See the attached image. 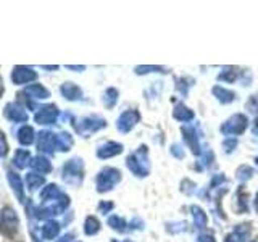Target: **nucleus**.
I'll use <instances>...</instances> for the list:
<instances>
[{
  "label": "nucleus",
  "instance_id": "obj_1",
  "mask_svg": "<svg viewBox=\"0 0 258 242\" xmlns=\"http://www.w3.org/2000/svg\"><path fill=\"white\" fill-rule=\"evenodd\" d=\"M18 215L12 208V207H5L2 210V215H0V229L8 237H13L16 231H18Z\"/></svg>",
  "mask_w": 258,
  "mask_h": 242
},
{
  "label": "nucleus",
  "instance_id": "obj_2",
  "mask_svg": "<svg viewBox=\"0 0 258 242\" xmlns=\"http://www.w3.org/2000/svg\"><path fill=\"white\" fill-rule=\"evenodd\" d=\"M145 155H147V147H142L137 150L134 155H129L127 157V168L131 169V171L136 174V176H147L149 173V168H147V163H144L145 161Z\"/></svg>",
  "mask_w": 258,
  "mask_h": 242
},
{
  "label": "nucleus",
  "instance_id": "obj_3",
  "mask_svg": "<svg viewBox=\"0 0 258 242\" xmlns=\"http://www.w3.org/2000/svg\"><path fill=\"white\" fill-rule=\"evenodd\" d=\"M121 179V173L115 168H105L100 171V174L97 176V189L100 192L110 191L113 186L118 184Z\"/></svg>",
  "mask_w": 258,
  "mask_h": 242
},
{
  "label": "nucleus",
  "instance_id": "obj_4",
  "mask_svg": "<svg viewBox=\"0 0 258 242\" xmlns=\"http://www.w3.org/2000/svg\"><path fill=\"white\" fill-rule=\"evenodd\" d=\"M63 179L73 184H79L83 181V161L70 160L63 168Z\"/></svg>",
  "mask_w": 258,
  "mask_h": 242
},
{
  "label": "nucleus",
  "instance_id": "obj_5",
  "mask_svg": "<svg viewBox=\"0 0 258 242\" xmlns=\"http://www.w3.org/2000/svg\"><path fill=\"white\" fill-rule=\"evenodd\" d=\"M247 116L245 115H234L231 116L226 123L221 126V133L223 134H242L247 129Z\"/></svg>",
  "mask_w": 258,
  "mask_h": 242
},
{
  "label": "nucleus",
  "instance_id": "obj_6",
  "mask_svg": "<svg viewBox=\"0 0 258 242\" xmlns=\"http://www.w3.org/2000/svg\"><path fill=\"white\" fill-rule=\"evenodd\" d=\"M139 119H141L139 111L127 110V111H124L123 115L119 116L118 123H116V128L119 129L121 133H129L137 123H139Z\"/></svg>",
  "mask_w": 258,
  "mask_h": 242
},
{
  "label": "nucleus",
  "instance_id": "obj_7",
  "mask_svg": "<svg viewBox=\"0 0 258 242\" xmlns=\"http://www.w3.org/2000/svg\"><path fill=\"white\" fill-rule=\"evenodd\" d=\"M37 147L40 152L45 153H53L58 149V136H55L48 131H42L39 134V141H37Z\"/></svg>",
  "mask_w": 258,
  "mask_h": 242
},
{
  "label": "nucleus",
  "instance_id": "obj_8",
  "mask_svg": "<svg viewBox=\"0 0 258 242\" xmlns=\"http://www.w3.org/2000/svg\"><path fill=\"white\" fill-rule=\"evenodd\" d=\"M58 118V108L55 105H45L36 113V121L39 125H52Z\"/></svg>",
  "mask_w": 258,
  "mask_h": 242
},
{
  "label": "nucleus",
  "instance_id": "obj_9",
  "mask_svg": "<svg viewBox=\"0 0 258 242\" xmlns=\"http://www.w3.org/2000/svg\"><path fill=\"white\" fill-rule=\"evenodd\" d=\"M36 78H37L36 73L26 67H16L12 73V81L15 84H28Z\"/></svg>",
  "mask_w": 258,
  "mask_h": 242
},
{
  "label": "nucleus",
  "instance_id": "obj_10",
  "mask_svg": "<svg viewBox=\"0 0 258 242\" xmlns=\"http://www.w3.org/2000/svg\"><path fill=\"white\" fill-rule=\"evenodd\" d=\"M105 119L102 118H84L83 121H81V125L76 126L78 131L81 134H91V133H95L99 131V129L105 128Z\"/></svg>",
  "mask_w": 258,
  "mask_h": 242
},
{
  "label": "nucleus",
  "instance_id": "obj_11",
  "mask_svg": "<svg viewBox=\"0 0 258 242\" xmlns=\"http://www.w3.org/2000/svg\"><path fill=\"white\" fill-rule=\"evenodd\" d=\"M5 116L12 121H16V123H24V121H28L26 110L18 103H8L5 107Z\"/></svg>",
  "mask_w": 258,
  "mask_h": 242
},
{
  "label": "nucleus",
  "instance_id": "obj_12",
  "mask_svg": "<svg viewBox=\"0 0 258 242\" xmlns=\"http://www.w3.org/2000/svg\"><path fill=\"white\" fill-rule=\"evenodd\" d=\"M250 231H252V228H250V224H239L236 229H234L231 234H228L224 239V242H245V239L250 236Z\"/></svg>",
  "mask_w": 258,
  "mask_h": 242
},
{
  "label": "nucleus",
  "instance_id": "obj_13",
  "mask_svg": "<svg viewBox=\"0 0 258 242\" xmlns=\"http://www.w3.org/2000/svg\"><path fill=\"white\" fill-rule=\"evenodd\" d=\"M123 152V145L121 144H116V142H107L99 147V150H97V155H99V158H111L118 155V153Z\"/></svg>",
  "mask_w": 258,
  "mask_h": 242
},
{
  "label": "nucleus",
  "instance_id": "obj_14",
  "mask_svg": "<svg viewBox=\"0 0 258 242\" xmlns=\"http://www.w3.org/2000/svg\"><path fill=\"white\" fill-rule=\"evenodd\" d=\"M182 134H184L185 142H187V145L192 149V153L199 155V153H200V145H199L196 129H194V128H182Z\"/></svg>",
  "mask_w": 258,
  "mask_h": 242
},
{
  "label": "nucleus",
  "instance_id": "obj_15",
  "mask_svg": "<svg viewBox=\"0 0 258 242\" xmlns=\"http://www.w3.org/2000/svg\"><path fill=\"white\" fill-rule=\"evenodd\" d=\"M23 94L31 97V99H47L48 97V91L40 84H32V86L26 87Z\"/></svg>",
  "mask_w": 258,
  "mask_h": 242
},
{
  "label": "nucleus",
  "instance_id": "obj_16",
  "mask_svg": "<svg viewBox=\"0 0 258 242\" xmlns=\"http://www.w3.org/2000/svg\"><path fill=\"white\" fill-rule=\"evenodd\" d=\"M213 95L221 103H231L234 99H236V94H234L232 91H228V89L221 87V86H215L213 87Z\"/></svg>",
  "mask_w": 258,
  "mask_h": 242
},
{
  "label": "nucleus",
  "instance_id": "obj_17",
  "mask_svg": "<svg viewBox=\"0 0 258 242\" xmlns=\"http://www.w3.org/2000/svg\"><path fill=\"white\" fill-rule=\"evenodd\" d=\"M61 94L67 97L68 100H76V99H79L81 95H83L81 89L76 84H73V83H64L61 86Z\"/></svg>",
  "mask_w": 258,
  "mask_h": 242
},
{
  "label": "nucleus",
  "instance_id": "obj_18",
  "mask_svg": "<svg viewBox=\"0 0 258 242\" xmlns=\"http://www.w3.org/2000/svg\"><path fill=\"white\" fill-rule=\"evenodd\" d=\"M173 115H174L176 119H179V121H184V123H187V121H190V119L194 118V111L189 110L187 107H184L182 103H177L176 107H174Z\"/></svg>",
  "mask_w": 258,
  "mask_h": 242
},
{
  "label": "nucleus",
  "instance_id": "obj_19",
  "mask_svg": "<svg viewBox=\"0 0 258 242\" xmlns=\"http://www.w3.org/2000/svg\"><path fill=\"white\" fill-rule=\"evenodd\" d=\"M42 237L44 239H53L58 236V232H60V224L58 223H55V221H47L44 226H42Z\"/></svg>",
  "mask_w": 258,
  "mask_h": 242
},
{
  "label": "nucleus",
  "instance_id": "obj_20",
  "mask_svg": "<svg viewBox=\"0 0 258 242\" xmlns=\"http://www.w3.org/2000/svg\"><path fill=\"white\" fill-rule=\"evenodd\" d=\"M31 166L39 173H48L52 169L50 161H48L47 158H44V157H36L34 160L31 161Z\"/></svg>",
  "mask_w": 258,
  "mask_h": 242
},
{
  "label": "nucleus",
  "instance_id": "obj_21",
  "mask_svg": "<svg viewBox=\"0 0 258 242\" xmlns=\"http://www.w3.org/2000/svg\"><path fill=\"white\" fill-rule=\"evenodd\" d=\"M192 215H194V221H196V226L197 228H205L207 223H208V218H207V213L202 210L200 207H192Z\"/></svg>",
  "mask_w": 258,
  "mask_h": 242
},
{
  "label": "nucleus",
  "instance_id": "obj_22",
  "mask_svg": "<svg viewBox=\"0 0 258 242\" xmlns=\"http://www.w3.org/2000/svg\"><path fill=\"white\" fill-rule=\"evenodd\" d=\"M18 141L23 145H29L32 141H34V131H32L31 126H23L18 131Z\"/></svg>",
  "mask_w": 258,
  "mask_h": 242
},
{
  "label": "nucleus",
  "instance_id": "obj_23",
  "mask_svg": "<svg viewBox=\"0 0 258 242\" xmlns=\"http://www.w3.org/2000/svg\"><path fill=\"white\" fill-rule=\"evenodd\" d=\"M100 229V223L99 220H97L95 216H87V220L84 223V231L86 234H89V236H94V234H97Z\"/></svg>",
  "mask_w": 258,
  "mask_h": 242
},
{
  "label": "nucleus",
  "instance_id": "obj_24",
  "mask_svg": "<svg viewBox=\"0 0 258 242\" xmlns=\"http://www.w3.org/2000/svg\"><path fill=\"white\" fill-rule=\"evenodd\" d=\"M28 163H29V152L24 150V149L16 150V153H15V165L18 166V168H24Z\"/></svg>",
  "mask_w": 258,
  "mask_h": 242
},
{
  "label": "nucleus",
  "instance_id": "obj_25",
  "mask_svg": "<svg viewBox=\"0 0 258 242\" xmlns=\"http://www.w3.org/2000/svg\"><path fill=\"white\" fill-rule=\"evenodd\" d=\"M26 184H28V188H29L31 191H34V189L39 188V186H42V184H44V177H42V176H39L37 173H29V174L26 176Z\"/></svg>",
  "mask_w": 258,
  "mask_h": 242
},
{
  "label": "nucleus",
  "instance_id": "obj_26",
  "mask_svg": "<svg viewBox=\"0 0 258 242\" xmlns=\"http://www.w3.org/2000/svg\"><path fill=\"white\" fill-rule=\"evenodd\" d=\"M108 224L115 231H119V232H124L126 231V221L123 220V218L116 216V215H113V216L108 218Z\"/></svg>",
  "mask_w": 258,
  "mask_h": 242
},
{
  "label": "nucleus",
  "instance_id": "obj_27",
  "mask_svg": "<svg viewBox=\"0 0 258 242\" xmlns=\"http://www.w3.org/2000/svg\"><path fill=\"white\" fill-rule=\"evenodd\" d=\"M73 145V137L68 133H61L58 134V150H70Z\"/></svg>",
  "mask_w": 258,
  "mask_h": 242
},
{
  "label": "nucleus",
  "instance_id": "obj_28",
  "mask_svg": "<svg viewBox=\"0 0 258 242\" xmlns=\"http://www.w3.org/2000/svg\"><path fill=\"white\" fill-rule=\"evenodd\" d=\"M116 100H118V91H116V89L110 87L108 91L105 92V105H107V108L115 107Z\"/></svg>",
  "mask_w": 258,
  "mask_h": 242
},
{
  "label": "nucleus",
  "instance_id": "obj_29",
  "mask_svg": "<svg viewBox=\"0 0 258 242\" xmlns=\"http://www.w3.org/2000/svg\"><path fill=\"white\" fill-rule=\"evenodd\" d=\"M8 179H10V184L15 188L16 194H18V196L21 197L23 196V183L20 179V176L16 174V173H10V174H8Z\"/></svg>",
  "mask_w": 258,
  "mask_h": 242
},
{
  "label": "nucleus",
  "instance_id": "obj_30",
  "mask_svg": "<svg viewBox=\"0 0 258 242\" xmlns=\"http://www.w3.org/2000/svg\"><path fill=\"white\" fill-rule=\"evenodd\" d=\"M237 78V73L234 68H229V70H226L223 73H220V76H218V79H223V81H228V83H232L234 79Z\"/></svg>",
  "mask_w": 258,
  "mask_h": 242
},
{
  "label": "nucleus",
  "instance_id": "obj_31",
  "mask_svg": "<svg viewBox=\"0 0 258 242\" xmlns=\"http://www.w3.org/2000/svg\"><path fill=\"white\" fill-rule=\"evenodd\" d=\"M252 174H253V169L248 168V166H240L237 169V177H239V179H242V181L248 179V177L252 176Z\"/></svg>",
  "mask_w": 258,
  "mask_h": 242
},
{
  "label": "nucleus",
  "instance_id": "obj_32",
  "mask_svg": "<svg viewBox=\"0 0 258 242\" xmlns=\"http://www.w3.org/2000/svg\"><path fill=\"white\" fill-rule=\"evenodd\" d=\"M152 71L166 73L163 67H137V68H136V73H137V75H145V73H152Z\"/></svg>",
  "mask_w": 258,
  "mask_h": 242
},
{
  "label": "nucleus",
  "instance_id": "obj_33",
  "mask_svg": "<svg viewBox=\"0 0 258 242\" xmlns=\"http://www.w3.org/2000/svg\"><path fill=\"white\" fill-rule=\"evenodd\" d=\"M7 152H8V144H7V141H5L4 133L0 131V157L7 155Z\"/></svg>",
  "mask_w": 258,
  "mask_h": 242
},
{
  "label": "nucleus",
  "instance_id": "obj_34",
  "mask_svg": "<svg viewBox=\"0 0 258 242\" xmlns=\"http://www.w3.org/2000/svg\"><path fill=\"white\" fill-rule=\"evenodd\" d=\"M247 197H248L247 194L240 191V194H239V204H240V210H242V212H245V210H247V205H245V199Z\"/></svg>",
  "mask_w": 258,
  "mask_h": 242
},
{
  "label": "nucleus",
  "instance_id": "obj_35",
  "mask_svg": "<svg viewBox=\"0 0 258 242\" xmlns=\"http://www.w3.org/2000/svg\"><path fill=\"white\" fill-rule=\"evenodd\" d=\"M236 145H237V141H236V139L226 141V142H224V149H226V152H232L234 149H236Z\"/></svg>",
  "mask_w": 258,
  "mask_h": 242
},
{
  "label": "nucleus",
  "instance_id": "obj_36",
  "mask_svg": "<svg viewBox=\"0 0 258 242\" xmlns=\"http://www.w3.org/2000/svg\"><path fill=\"white\" fill-rule=\"evenodd\" d=\"M111 208H113V204H111V202H102V204L99 205V210H100V212H103V213L110 212Z\"/></svg>",
  "mask_w": 258,
  "mask_h": 242
},
{
  "label": "nucleus",
  "instance_id": "obj_37",
  "mask_svg": "<svg viewBox=\"0 0 258 242\" xmlns=\"http://www.w3.org/2000/svg\"><path fill=\"white\" fill-rule=\"evenodd\" d=\"M199 242H216V240L212 234H202V236L199 237Z\"/></svg>",
  "mask_w": 258,
  "mask_h": 242
},
{
  "label": "nucleus",
  "instance_id": "obj_38",
  "mask_svg": "<svg viewBox=\"0 0 258 242\" xmlns=\"http://www.w3.org/2000/svg\"><path fill=\"white\" fill-rule=\"evenodd\" d=\"M171 152L174 153V155H176V157H179V158L182 157V153L179 152V145H174V147L171 149Z\"/></svg>",
  "mask_w": 258,
  "mask_h": 242
},
{
  "label": "nucleus",
  "instance_id": "obj_39",
  "mask_svg": "<svg viewBox=\"0 0 258 242\" xmlns=\"http://www.w3.org/2000/svg\"><path fill=\"white\" fill-rule=\"evenodd\" d=\"M73 240V236H63L58 242H71Z\"/></svg>",
  "mask_w": 258,
  "mask_h": 242
},
{
  "label": "nucleus",
  "instance_id": "obj_40",
  "mask_svg": "<svg viewBox=\"0 0 258 242\" xmlns=\"http://www.w3.org/2000/svg\"><path fill=\"white\" fill-rule=\"evenodd\" d=\"M70 70H84V67H68Z\"/></svg>",
  "mask_w": 258,
  "mask_h": 242
},
{
  "label": "nucleus",
  "instance_id": "obj_41",
  "mask_svg": "<svg viewBox=\"0 0 258 242\" xmlns=\"http://www.w3.org/2000/svg\"><path fill=\"white\" fill-rule=\"evenodd\" d=\"M2 92H4V86H2V79H0V95H2Z\"/></svg>",
  "mask_w": 258,
  "mask_h": 242
},
{
  "label": "nucleus",
  "instance_id": "obj_42",
  "mask_svg": "<svg viewBox=\"0 0 258 242\" xmlns=\"http://www.w3.org/2000/svg\"><path fill=\"white\" fill-rule=\"evenodd\" d=\"M255 207H256V212H258V194H256V200H255Z\"/></svg>",
  "mask_w": 258,
  "mask_h": 242
},
{
  "label": "nucleus",
  "instance_id": "obj_43",
  "mask_svg": "<svg viewBox=\"0 0 258 242\" xmlns=\"http://www.w3.org/2000/svg\"><path fill=\"white\" fill-rule=\"evenodd\" d=\"M255 128H256V131H258V119H256V123H255Z\"/></svg>",
  "mask_w": 258,
  "mask_h": 242
},
{
  "label": "nucleus",
  "instance_id": "obj_44",
  "mask_svg": "<svg viewBox=\"0 0 258 242\" xmlns=\"http://www.w3.org/2000/svg\"><path fill=\"white\" fill-rule=\"evenodd\" d=\"M250 242H258V237H256V239H253V240H250Z\"/></svg>",
  "mask_w": 258,
  "mask_h": 242
},
{
  "label": "nucleus",
  "instance_id": "obj_45",
  "mask_svg": "<svg viewBox=\"0 0 258 242\" xmlns=\"http://www.w3.org/2000/svg\"><path fill=\"white\" fill-rule=\"evenodd\" d=\"M124 242H133V240H124Z\"/></svg>",
  "mask_w": 258,
  "mask_h": 242
},
{
  "label": "nucleus",
  "instance_id": "obj_46",
  "mask_svg": "<svg viewBox=\"0 0 258 242\" xmlns=\"http://www.w3.org/2000/svg\"><path fill=\"white\" fill-rule=\"evenodd\" d=\"M256 163H258V158H256Z\"/></svg>",
  "mask_w": 258,
  "mask_h": 242
}]
</instances>
